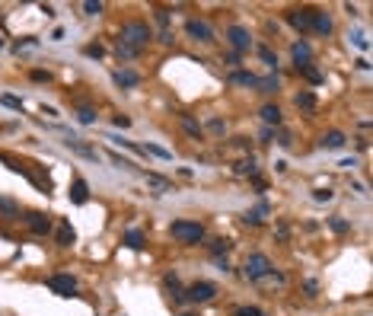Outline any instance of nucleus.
I'll use <instances>...</instances> for the list:
<instances>
[{
	"label": "nucleus",
	"mask_w": 373,
	"mask_h": 316,
	"mask_svg": "<svg viewBox=\"0 0 373 316\" xmlns=\"http://www.w3.org/2000/svg\"><path fill=\"white\" fill-rule=\"evenodd\" d=\"M122 42H128L131 48H137V51H144L147 45H150L153 39V29L144 23V19H128V23L122 26V35H118Z\"/></svg>",
	"instance_id": "obj_1"
},
{
	"label": "nucleus",
	"mask_w": 373,
	"mask_h": 316,
	"mask_svg": "<svg viewBox=\"0 0 373 316\" xmlns=\"http://www.w3.org/2000/svg\"><path fill=\"white\" fill-rule=\"evenodd\" d=\"M169 233L179 243H185V246H198L201 239H204V224H198V221H172Z\"/></svg>",
	"instance_id": "obj_2"
},
{
	"label": "nucleus",
	"mask_w": 373,
	"mask_h": 316,
	"mask_svg": "<svg viewBox=\"0 0 373 316\" xmlns=\"http://www.w3.org/2000/svg\"><path fill=\"white\" fill-rule=\"evenodd\" d=\"M265 275H271V262H268L265 253H252L246 259V278L249 281H262Z\"/></svg>",
	"instance_id": "obj_3"
},
{
	"label": "nucleus",
	"mask_w": 373,
	"mask_h": 316,
	"mask_svg": "<svg viewBox=\"0 0 373 316\" xmlns=\"http://www.w3.org/2000/svg\"><path fill=\"white\" fill-rule=\"evenodd\" d=\"M185 32H188L195 42H204V45H211V42L217 39V35H214V29H211V23H204V19H195V16L185 23Z\"/></svg>",
	"instance_id": "obj_4"
},
{
	"label": "nucleus",
	"mask_w": 373,
	"mask_h": 316,
	"mask_svg": "<svg viewBox=\"0 0 373 316\" xmlns=\"http://www.w3.org/2000/svg\"><path fill=\"white\" fill-rule=\"evenodd\" d=\"M185 297H188L191 303H204V300H214L217 297V284H211V281H195V284L185 291Z\"/></svg>",
	"instance_id": "obj_5"
},
{
	"label": "nucleus",
	"mask_w": 373,
	"mask_h": 316,
	"mask_svg": "<svg viewBox=\"0 0 373 316\" xmlns=\"http://www.w3.org/2000/svg\"><path fill=\"white\" fill-rule=\"evenodd\" d=\"M48 287H51L54 294H58V297H77V281L70 275H51L48 278Z\"/></svg>",
	"instance_id": "obj_6"
},
{
	"label": "nucleus",
	"mask_w": 373,
	"mask_h": 316,
	"mask_svg": "<svg viewBox=\"0 0 373 316\" xmlns=\"http://www.w3.org/2000/svg\"><path fill=\"white\" fill-rule=\"evenodd\" d=\"M227 42L236 48V51H249V48H252V35H249L246 26H230V29H227Z\"/></svg>",
	"instance_id": "obj_7"
},
{
	"label": "nucleus",
	"mask_w": 373,
	"mask_h": 316,
	"mask_svg": "<svg viewBox=\"0 0 373 316\" xmlns=\"http://www.w3.org/2000/svg\"><path fill=\"white\" fill-rule=\"evenodd\" d=\"M312 13H316L312 7L290 10V13H287V23L294 26V29H300V32H310V29H312Z\"/></svg>",
	"instance_id": "obj_8"
},
{
	"label": "nucleus",
	"mask_w": 373,
	"mask_h": 316,
	"mask_svg": "<svg viewBox=\"0 0 373 316\" xmlns=\"http://www.w3.org/2000/svg\"><path fill=\"white\" fill-rule=\"evenodd\" d=\"M23 221H26V227H29V230L35 233V237H45V233L51 230V217L42 214V211H29V214H26Z\"/></svg>",
	"instance_id": "obj_9"
},
{
	"label": "nucleus",
	"mask_w": 373,
	"mask_h": 316,
	"mask_svg": "<svg viewBox=\"0 0 373 316\" xmlns=\"http://www.w3.org/2000/svg\"><path fill=\"white\" fill-rule=\"evenodd\" d=\"M64 144H67L74 154H80L83 160H93V163L99 160V150H96V147H90L83 138H77V134H67V141H64Z\"/></svg>",
	"instance_id": "obj_10"
},
{
	"label": "nucleus",
	"mask_w": 373,
	"mask_h": 316,
	"mask_svg": "<svg viewBox=\"0 0 373 316\" xmlns=\"http://www.w3.org/2000/svg\"><path fill=\"white\" fill-rule=\"evenodd\" d=\"M290 54H294V64H297V70H303L306 64L312 61V48L306 45L303 39H300V42H294V45H290Z\"/></svg>",
	"instance_id": "obj_11"
},
{
	"label": "nucleus",
	"mask_w": 373,
	"mask_h": 316,
	"mask_svg": "<svg viewBox=\"0 0 373 316\" xmlns=\"http://www.w3.org/2000/svg\"><path fill=\"white\" fill-rule=\"evenodd\" d=\"M70 201H74V205H86V201H90V185H86V179H80L77 176L74 182H70Z\"/></svg>",
	"instance_id": "obj_12"
},
{
	"label": "nucleus",
	"mask_w": 373,
	"mask_h": 316,
	"mask_svg": "<svg viewBox=\"0 0 373 316\" xmlns=\"http://www.w3.org/2000/svg\"><path fill=\"white\" fill-rule=\"evenodd\" d=\"M262 122H265V128H281V122H284V115H281V109L274 106V102H268V106H262Z\"/></svg>",
	"instance_id": "obj_13"
},
{
	"label": "nucleus",
	"mask_w": 373,
	"mask_h": 316,
	"mask_svg": "<svg viewBox=\"0 0 373 316\" xmlns=\"http://www.w3.org/2000/svg\"><path fill=\"white\" fill-rule=\"evenodd\" d=\"M115 83L124 86V90H134V86H140V74H137V70L122 67V70H115Z\"/></svg>",
	"instance_id": "obj_14"
},
{
	"label": "nucleus",
	"mask_w": 373,
	"mask_h": 316,
	"mask_svg": "<svg viewBox=\"0 0 373 316\" xmlns=\"http://www.w3.org/2000/svg\"><path fill=\"white\" fill-rule=\"evenodd\" d=\"M19 201H13L10 198V195H0V217H3V221H16V217H19Z\"/></svg>",
	"instance_id": "obj_15"
},
{
	"label": "nucleus",
	"mask_w": 373,
	"mask_h": 316,
	"mask_svg": "<svg viewBox=\"0 0 373 316\" xmlns=\"http://www.w3.org/2000/svg\"><path fill=\"white\" fill-rule=\"evenodd\" d=\"M344 141H348V138H344L342 131H326V134H322V141H319V144L326 147V150H342V147H344Z\"/></svg>",
	"instance_id": "obj_16"
},
{
	"label": "nucleus",
	"mask_w": 373,
	"mask_h": 316,
	"mask_svg": "<svg viewBox=\"0 0 373 316\" xmlns=\"http://www.w3.org/2000/svg\"><path fill=\"white\" fill-rule=\"evenodd\" d=\"M294 102H297V109H303V112H316V93H310V90H303V93H297L294 96Z\"/></svg>",
	"instance_id": "obj_17"
},
{
	"label": "nucleus",
	"mask_w": 373,
	"mask_h": 316,
	"mask_svg": "<svg viewBox=\"0 0 373 316\" xmlns=\"http://www.w3.org/2000/svg\"><path fill=\"white\" fill-rule=\"evenodd\" d=\"M179 122H182V128L188 131V138H195V141H201V138H204V128H201V125L195 122L191 115H185V112H182V115H179Z\"/></svg>",
	"instance_id": "obj_18"
},
{
	"label": "nucleus",
	"mask_w": 373,
	"mask_h": 316,
	"mask_svg": "<svg viewBox=\"0 0 373 316\" xmlns=\"http://www.w3.org/2000/svg\"><path fill=\"white\" fill-rule=\"evenodd\" d=\"M312 29L319 32V35H328V32H332V16L316 10V13H312Z\"/></svg>",
	"instance_id": "obj_19"
},
{
	"label": "nucleus",
	"mask_w": 373,
	"mask_h": 316,
	"mask_svg": "<svg viewBox=\"0 0 373 316\" xmlns=\"http://www.w3.org/2000/svg\"><path fill=\"white\" fill-rule=\"evenodd\" d=\"M230 83H236V86H255V83H259V77H255L252 70H233V74H230Z\"/></svg>",
	"instance_id": "obj_20"
},
{
	"label": "nucleus",
	"mask_w": 373,
	"mask_h": 316,
	"mask_svg": "<svg viewBox=\"0 0 373 316\" xmlns=\"http://www.w3.org/2000/svg\"><path fill=\"white\" fill-rule=\"evenodd\" d=\"M54 239H58V246H74V239H77V233H74V227L64 221L61 227H58V233H54Z\"/></svg>",
	"instance_id": "obj_21"
},
{
	"label": "nucleus",
	"mask_w": 373,
	"mask_h": 316,
	"mask_svg": "<svg viewBox=\"0 0 373 316\" xmlns=\"http://www.w3.org/2000/svg\"><path fill=\"white\" fill-rule=\"evenodd\" d=\"M233 170H236V176H255V173H259V163H255V157H243Z\"/></svg>",
	"instance_id": "obj_22"
},
{
	"label": "nucleus",
	"mask_w": 373,
	"mask_h": 316,
	"mask_svg": "<svg viewBox=\"0 0 373 316\" xmlns=\"http://www.w3.org/2000/svg\"><path fill=\"white\" fill-rule=\"evenodd\" d=\"M163 287L169 291V297H172V300H182V297H185V291H182V284H179V278H175V275H166V278H163Z\"/></svg>",
	"instance_id": "obj_23"
},
{
	"label": "nucleus",
	"mask_w": 373,
	"mask_h": 316,
	"mask_svg": "<svg viewBox=\"0 0 373 316\" xmlns=\"http://www.w3.org/2000/svg\"><path fill=\"white\" fill-rule=\"evenodd\" d=\"M147 185H153V189H156V195L172 192V182H169V179H163V176H156V173H147Z\"/></svg>",
	"instance_id": "obj_24"
},
{
	"label": "nucleus",
	"mask_w": 373,
	"mask_h": 316,
	"mask_svg": "<svg viewBox=\"0 0 373 316\" xmlns=\"http://www.w3.org/2000/svg\"><path fill=\"white\" fill-rule=\"evenodd\" d=\"M124 246H128V249H144L147 246V237L140 230H128V233H124Z\"/></svg>",
	"instance_id": "obj_25"
},
{
	"label": "nucleus",
	"mask_w": 373,
	"mask_h": 316,
	"mask_svg": "<svg viewBox=\"0 0 373 316\" xmlns=\"http://www.w3.org/2000/svg\"><path fill=\"white\" fill-rule=\"evenodd\" d=\"M115 51H118V58H122V61H134V58H140V51H137V48H131L128 42H122V39H118Z\"/></svg>",
	"instance_id": "obj_26"
},
{
	"label": "nucleus",
	"mask_w": 373,
	"mask_h": 316,
	"mask_svg": "<svg viewBox=\"0 0 373 316\" xmlns=\"http://www.w3.org/2000/svg\"><path fill=\"white\" fill-rule=\"evenodd\" d=\"M328 230H332V233H348V230H351V221H344L342 214L328 217Z\"/></svg>",
	"instance_id": "obj_27"
},
{
	"label": "nucleus",
	"mask_w": 373,
	"mask_h": 316,
	"mask_svg": "<svg viewBox=\"0 0 373 316\" xmlns=\"http://www.w3.org/2000/svg\"><path fill=\"white\" fill-rule=\"evenodd\" d=\"M207 246H211V253L217 255V259H220V255L227 253L230 246H233V243H230V239H223V237H217V239H211V243H207Z\"/></svg>",
	"instance_id": "obj_28"
},
{
	"label": "nucleus",
	"mask_w": 373,
	"mask_h": 316,
	"mask_svg": "<svg viewBox=\"0 0 373 316\" xmlns=\"http://www.w3.org/2000/svg\"><path fill=\"white\" fill-rule=\"evenodd\" d=\"M259 58H262V61H265V64H268L271 70L278 67V54H274V51H271L268 45H259Z\"/></svg>",
	"instance_id": "obj_29"
},
{
	"label": "nucleus",
	"mask_w": 373,
	"mask_h": 316,
	"mask_svg": "<svg viewBox=\"0 0 373 316\" xmlns=\"http://www.w3.org/2000/svg\"><path fill=\"white\" fill-rule=\"evenodd\" d=\"M77 122H80V125H93V122H96V109L83 106L80 112H77Z\"/></svg>",
	"instance_id": "obj_30"
},
{
	"label": "nucleus",
	"mask_w": 373,
	"mask_h": 316,
	"mask_svg": "<svg viewBox=\"0 0 373 316\" xmlns=\"http://www.w3.org/2000/svg\"><path fill=\"white\" fill-rule=\"evenodd\" d=\"M274 141L281 147H294V134H290L287 128H278V131H274Z\"/></svg>",
	"instance_id": "obj_31"
},
{
	"label": "nucleus",
	"mask_w": 373,
	"mask_h": 316,
	"mask_svg": "<svg viewBox=\"0 0 373 316\" xmlns=\"http://www.w3.org/2000/svg\"><path fill=\"white\" fill-rule=\"evenodd\" d=\"M255 86H259L262 93H268V96H271V93H278V77H265V80H259Z\"/></svg>",
	"instance_id": "obj_32"
},
{
	"label": "nucleus",
	"mask_w": 373,
	"mask_h": 316,
	"mask_svg": "<svg viewBox=\"0 0 373 316\" xmlns=\"http://www.w3.org/2000/svg\"><path fill=\"white\" fill-rule=\"evenodd\" d=\"M144 154H153V157H160V160H172V154H169L166 147H156V144L144 147Z\"/></svg>",
	"instance_id": "obj_33"
},
{
	"label": "nucleus",
	"mask_w": 373,
	"mask_h": 316,
	"mask_svg": "<svg viewBox=\"0 0 373 316\" xmlns=\"http://www.w3.org/2000/svg\"><path fill=\"white\" fill-rule=\"evenodd\" d=\"M0 106H7V109H16V112H19V109H23V99H16V96L3 93V96H0Z\"/></svg>",
	"instance_id": "obj_34"
},
{
	"label": "nucleus",
	"mask_w": 373,
	"mask_h": 316,
	"mask_svg": "<svg viewBox=\"0 0 373 316\" xmlns=\"http://www.w3.org/2000/svg\"><path fill=\"white\" fill-rule=\"evenodd\" d=\"M332 198H335L332 189H312V201H319V205H322V201H332Z\"/></svg>",
	"instance_id": "obj_35"
},
{
	"label": "nucleus",
	"mask_w": 373,
	"mask_h": 316,
	"mask_svg": "<svg viewBox=\"0 0 373 316\" xmlns=\"http://www.w3.org/2000/svg\"><path fill=\"white\" fill-rule=\"evenodd\" d=\"M243 224L246 227H259L262 224V214H259V211H246V214H243Z\"/></svg>",
	"instance_id": "obj_36"
},
{
	"label": "nucleus",
	"mask_w": 373,
	"mask_h": 316,
	"mask_svg": "<svg viewBox=\"0 0 373 316\" xmlns=\"http://www.w3.org/2000/svg\"><path fill=\"white\" fill-rule=\"evenodd\" d=\"M300 74H303V77H310L312 83H322V74H319V70H316V67H312V64H306V67L300 70Z\"/></svg>",
	"instance_id": "obj_37"
},
{
	"label": "nucleus",
	"mask_w": 373,
	"mask_h": 316,
	"mask_svg": "<svg viewBox=\"0 0 373 316\" xmlns=\"http://www.w3.org/2000/svg\"><path fill=\"white\" fill-rule=\"evenodd\" d=\"M83 51H86V58H102V54H106V48H102L99 42H93V45H86Z\"/></svg>",
	"instance_id": "obj_38"
},
{
	"label": "nucleus",
	"mask_w": 373,
	"mask_h": 316,
	"mask_svg": "<svg viewBox=\"0 0 373 316\" xmlns=\"http://www.w3.org/2000/svg\"><path fill=\"white\" fill-rule=\"evenodd\" d=\"M102 10H106V7H102V3H93V0H86V3H83V13L86 16H99Z\"/></svg>",
	"instance_id": "obj_39"
},
{
	"label": "nucleus",
	"mask_w": 373,
	"mask_h": 316,
	"mask_svg": "<svg viewBox=\"0 0 373 316\" xmlns=\"http://www.w3.org/2000/svg\"><path fill=\"white\" fill-rule=\"evenodd\" d=\"M207 131H211V134H223V131H227V125H223L220 118H211V122H207Z\"/></svg>",
	"instance_id": "obj_40"
},
{
	"label": "nucleus",
	"mask_w": 373,
	"mask_h": 316,
	"mask_svg": "<svg viewBox=\"0 0 373 316\" xmlns=\"http://www.w3.org/2000/svg\"><path fill=\"white\" fill-rule=\"evenodd\" d=\"M156 23H160V26H163V32H166V29H169V10H163V7H160V10H156Z\"/></svg>",
	"instance_id": "obj_41"
},
{
	"label": "nucleus",
	"mask_w": 373,
	"mask_h": 316,
	"mask_svg": "<svg viewBox=\"0 0 373 316\" xmlns=\"http://www.w3.org/2000/svg\"><path fill=\"white\" fill-rule=\"evenodd\" d=\"M112 163H115V166H122V170H134V163H131V160H122L118 154H112Z\"/></svg>",
	"instance_id": "obj_42"
},
{
	"label": "nucleus",
	"mask_w": 373,
	"mask_h": 316,
	"mask_svg": "<svg viewBox=\"0 0 373 316\" xmlns=\"http://www.w3.org/2000/svg\"><path fill=\"white\" fill-rule=\"evenodd\" d=\"M236 316H265V313H262L259 307H243V310H239Z\"/></svg>",
	"instance_id": "obj_43"
},
{
	"label": "nucleus",
	"mask_w": 373,
	"mask_h": 316,
	"mask_svg": "<svg viewBox=\"0 0 373 316\" xmlns=\"http://www.w3.org/2000/svg\"><path fill=\"white\" fill-rule=\"evenodd\" d=\"M271 138H274V128H262V134H259L262 144H271Z\"/></svg>",
	"instance_id": "obj_44"
},
{
	"label": "nucleus",
	"mask_w": 373,
	"mask_h": 316,
	"mask_svg": "<svg viewBox=\"0 0 373 316\" xmlns=\"http://www.w3.org/2000/svg\"><path fill=\"white\" fill-rule=\"evenodd\" d=\"M32 80H38V83H42V80H51V74H48V70H32Z\"/></svg>",
	"instance_id": "obj_45"
},
{
	"label": "nucleus",
	"mask_w": 373,
	"mask_h": 316,
	"mask_svg": "<svg viewBox=\"0 0 373 316\" xmlns=\"http://www.w3.org/2000/svg\"><path fill=\"white\" fill-rule=\"evenodd\" d=\"M115 128H131V118L128 115H115Z\"/></svg>",
	"instance_id": "obj_46"
},
{
	"label": "nucleus",
	"mask_w": 373,
	"mask_h": 316,
	"mask_svg": "<svg viewBox=\"0 0 373 316\" xmlns=\"http://www.w3.org/2000/svg\"><path fill=\"white\" fill-rule=\"evenodd\" d=\"M306 294H310V297H316V291H319V284H316V281H306Z\"/></svg>",
	"instance_id": "obj_47"
},
{
	"label": "nucleus",
	"mask_w": 373,
	"mask_h": 316,
	"mask_svg": "<svg viewBox=\"0 0 373 316\" xmlns=\"http://www.w3.org/2000/svg\"><path fill=\"white\" fill-rule=\"evenodd\" d=\"M354 45H357L360 51H367V48H370V45H367V39H364V35H354Z\"/></svg>",
	"instance_id": "obj_48"
},
{
	"label": "nucleus",
	"mask_w": 373,
	"mask_h": 316,
	"mask_svg": "<svg viewBox=\"0 0 373 316\" xmlns=\"http://www.w3.org/2000/svg\"><path fill=\"white\" fill-rule=\"evenodd\" d=\"M182 316H195V313H182Z\"/></svg>",
	"instance_id": "obj_49"
}]
</instances>
